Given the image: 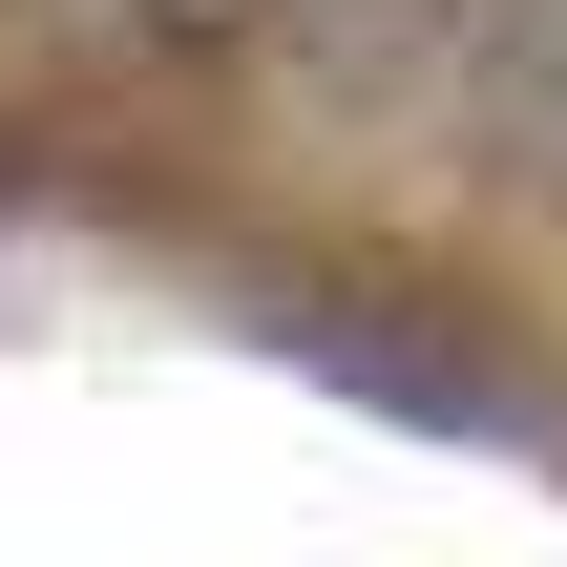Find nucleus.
Masks as SVG:
<instances>
[{"instance_id": "20e7f679", "label": "nucleus", "mask_w": 567, "mask_h": 567, "mask_svg": "<svg viewBox=\"0 0 567 567\" xmlns=\"http://www.w3.org/2000/svg\"><path fill=\"white\" fill-rule=\"evenodd\" d=\"M0 21H42V0H0Z\"/></svg>"}, {"instance_id": "7ed1b4c3", "label": "nucleus", "mask_w": 567, "mask_h": 567, "mask_svg": "<svg viewBox=\"0 0 567 567\" xmlns=\"http://www.w3.org/2000/svg\"><path fill=\"white\" fill-rule=\"evenodd\" d=\"M105 21H126L147 63H252V42H295L316 0H105Z\"/></svg>"}, {"instance_id": "f03ea898", "label": "nucleus", "mask_w": 567, "mask_h": 567, "mask_svg": "<svg viewBox=\"0 0 567 567\" xmlns=\"http://www.w3.org/2000/svg\"><path fill=\"white\" fill-rule=\"evenodd\" d=\"M463 168H484L505 210H567V0L505 21V63H484V105H463Z\"/></svg>"}, {"instance_id": "f257e3e1", "label": "nucleus", "mask_w": 567, "mask_h": 567, "mask_svg": "<svg viewBox=\"0 0 567 567\" xmlns=\"http://www.w3.org/2000/svg\"><path fill=\"white\" fill-rule=\"evenodd\" d=\"M526 0H316L295 21V105L316 126H463Z\"/></svg>"}]
</instances>
